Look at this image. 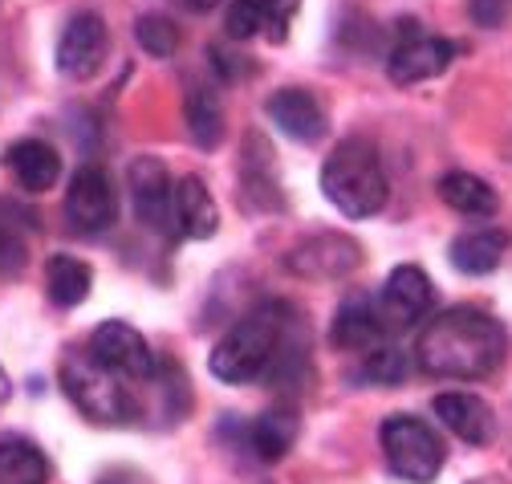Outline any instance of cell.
I'll list each match as a JSON object with an SVG mask.
<instances>
[{"instance_id":"6da1fadb","label":"cell","mask_w":512,"mask_h":484,"mask_svg":"<svg viewBox=\"0 0 512 484\" xmlns=\"http://www.w3.org/2000/svg\"><path fill=\"white\" fill-rule=\"evenodd\" d=\"M508 354V334L504 326L476 310V306H456L431 318L415 342L419 367L435 379H460L476 383L488 379Z\"/></svg>"},{"instance_id":"7a4b0ae2","label":"cell","mask_w":512,"mask_h":484,"mask_svg":"<svg viewBox=\"0 0 512 484\" xmlns=\"http://www.w3.org/2000/svg\"><path fill=\"white\" fill-rule=\"evenodd\" d=\"M322 192L350 220H366L382 212L391 188H387V171H382V159L370 139L354 135L330 151V159L322 163Z\"/></svg>"},{"instance_id":"3957f363","label":"cell","mask_w":512,"mask_h":484,"mask_svg":"<svg viewBox=\"0 0 512 484\" xmlns=\"http://www.w3.org/2000/svg\"><path fill=\"white\" fill-rule=\"evenodd\" d=\"M281 314L277 310H256L248 314L244 322H236L212 350L208 358V367L220 383H252V379H261L269 367H273V358L281 354Z\"/></svg>"},{"instance_id":"277c9868","label":"cell","mask_w":512,"mask_h":484,"mask_svg":"<svg viewBox=\"0 0 512 484\" xmlns=\"http://www.w3.org/2000/svg\"><path fill=\"white\" fill-rule=\"evenodd\" d=\"M382 456H387L391 472L407 484H431L443 472L447 448L439 440V432L431 428L427 419L403 411V415H387L382 419Z\"/></svg>"},{"instance_id":"5b68a950","label":"cell","mask_w":512,"mask_h":484,"mask_svg":"<svg viewBox=\"0 0 512 484\" xmlns=\"http://www.w3.org/2000/svg\"><path fill=\"white\" fill-rule=\"evenodd\" d=\"M61 383H66V395L82 407V415H90L94 423H126L139 411L135 395L122 387V379L114 371H106L102 362H94L90 350L66 358Z\"/></svg>"},{"instance_id":"8992f818","label":"cell","mask_w":512,"mask_h":484,"mask_svg":"<svg viewBox=\"0 0 512 484\" xmlns=\"http://www.w3.org/2000/svg\"><path fill=\"white\" fill-rule=\"evenodd\" d=\"M358 265H362V245L346 232L309 236L285 257V269L305 281H338V277H350Z\"/></svg>"},{"instance_id":"52a82bcc","label":"cell","mask_w":512,"mask_h":484,"mask_svg":"<svg viewBox=\"0 0 512 484\" xmlns=\"http://www.w3.org/2000/svg\"><path fill=\"white\" fill-rule=\"evenodd\" d=\"M86 350L94 354V362H102V367L114 371L118 379H131V383L155 379V354H151L147 338L126 322H102L90 334Z\"/></svg>"},{"instance_id":"ba28073f","label":"cell","mask_w":512,"mask_h":484,"mask_svg":"<svg viewBox=\"0 0 512 484\" xmlns=\"http://www.w3.org/2000/svg\"><path fill=\"white\" fill-rule=\"evenodd\" d=\"M452 62H456V45L452 41L431 37V33H415V25H407V33L399 37V45L391 49L387 78L395 86H415V82L439 78Z\"/></svg>"},{"instance_id":"9c48e42d","label":"cell","mask_w":512,"mask_h":484,"mask_svg":"<svg viewBox=\"0 0 512 484\" xmlns=\"http://www.w3.org/2000/svg\"><path fill=\"white\" fill-rule=\"evenodd\" d=\"M106 49H110L106 21L98 13H78L57 41V70L66 78H78V82L94 78L106 62Z\"/></svg>"},{"instance_id":"30bf717a","label":"cell","mask_w":512,"mask_h":484,"mask_svg":"<svg viewBox=\"0 0 512 484\" xmlns=\"http://www.w3.org/2000/svg\"><path fill=\"white\" fill-rule=\"evenodd\" d=\"M126 179H131V200H135L139 224H147L151 232H167L171 208H175V184H171V171L163 167V159H155V155L135 159Z\"/></svg>"},{"instance_id":"8fae6325","label":"cell","mask_w":512,"mask_h":484,"mask_svg":"<svg viewBox=\"0 0 512 484\" xmlns=\"http://www.w3.org/2000/svg\"><path fill=\"white\" fill-rule=\"evenodd\" d=\"M114 192H110V179L102 167H82L70 179V192H66V216L78 232H102L114 224Z\"/></svg>"},{"instance_id":"7c38bea8","label":"cell","mask_w":512,"mask_h":484,"mask_svg":"<svg viewBox=\"0 0 512 484\" xmlns=\"http://www.w3.org/2000/svg\"><path fill=\"white\" fill-rule=\"evenodd\" d=\"M435 419L452 436H460L464 444L484 448V444L496 440V415L472 391H443V395H435Z\"/></svg>"},{"instance_id":"4fadbf2b","label":"cell","mask_w":512,"mask_h":484,"mask_svg":"<svg viewBox=\"0 0 512 484\" xmlns=\"http://www.w3.org/2000/svg\"><path fill=\"white\" fill-rule=\"evenodd\" d=\"M265 110L273 118V127L281 135L297 139V143H317L326 135V110H322V102H317L309 90H301V86H285V90L269 94Z\"/></svg>"},{"instance_id":"5bb4252c","label":"cell","mask_w":512,"mask_h":484,"mask_svg":"<svg viewBox=\"0 0 512 484\" xmlns=\"http://www.w3.org/2000/svg\"><path fill=\"white\" fill-rule=\"evenodd\" d=\"M431 297H435L431 277L419 265H399L387 277V289H382V314H387L391 326L423 322L427 310H431Z\"/></svg>"},{"instance_id":"9a60e30c","label":"cell","mask_w":512,"mask_h":484,"mask_svg":"<svg viewBox=\"0 0 512 484\" xmlns=\"http://www.w3.org/2000/svg\"><path fill=\"white\" fill-rule=\"evenodd\" d=\"M382 330H387V314H382L370 297L354 293L342 301V310L334 318V342L342 350H374L382 342Z\"/></svg>"},{"instance_id":"2e32d148","label":"cell","mask_w":512,"mask_h":484,"mask_svg":"<svg viewBox=\"0 0 512 484\" xmlns=\"http://www.w3.org/2000/svg\"><path fill=\"white\" fill-rule=\"evenodd\" d=\"M175 220L183 228V236L191 240H212L220 228V208L208 192V184L200 175H183L175 184Z\"/></svg>"},{"instance_id":"e0dca14e","label":"cell","mask_w":512,"mask_h":484,"mask_svg":"<svg viewBox=\"0 0 512 484\" xmlns=\"http://www.w3.org/2000/svg\"><path fill=\"white\" fill-rule=\"evenodd\" d=\"M435 192H439V200L452 208V212L472 216V220H492L496 208H500L496 188L488 184V179L472 175V171H447V175L439 179V188H435Z\"/></svg>"},{"instance_id":"ac0fdd59","label":"cell","mask_w":512,"mask_h":484,"mask_svg":"<svg viewBox=\"0 0 512 484\" xmlns=\"http://www.w3.org/2000/svg\"><path fill=\"white\" fill-rule=\"evenodd\" d=\"M504 249H508V236L500 228H476V232L456 236L447 257H452V265L468 277H488L504 261Z\"/></svg>"},{"instance_id":"d6986e66","label":"cell","mask_w":512,"mask_h":484,"mask_svg":"<svg viewBox=\"0 0 512 484\" xmlns=\"http://www.w3.org/2000/svg\"><path fill=\"white\" fill-rule=\"evenodd\" d=\"M9 167L17 175V184L25 192H49L57 184V175H61V159L49 143L41 139H21L9 147Z\"/></svg>"},{"instance_id":"ffe728a7","label":"cell","mask_w":512,"mask_h":484,"mask_svg":"<svg viewBox=\"0 0 512 484\" xmlns=\"http://www.w3.org/2000/svg\"><path fill=\"white\" fill-rule=\"evenodd\" d=\"M90 285H94V273H90V265L86 261H78V257H66V253H57V257H49V265H45V289H49V297L57 301V306H82V301L90 297Z\"/></svg>"},{"instance_id":"44dd1931","label":"cell","mask_w":512,"mask_h":484,"mask_svg":"<svg viewBox=\"0 0 512 484\" xmlns=\"http://www.w3.org/2000/svg\"><path fill=\"white\" fill-rule=\"evenodd\" d=\"M248 440H252V452L261 456V460H281L289 448H293V440H297V415L289 411V407H273V411H265L261 419L252 423V432H248Z\"/></svg>"},{"instance_id":"7402d4cb","label":"cell","mask_w":512,"mask_h":484,"mask_svg":"<svg viewBox=\"0 0 512 484\" xmlns=\"http://www.w3.org/2000/svg\"><path fill=\"white\" fill-rule=\"evenodd\" d=\"M45 456L25 436H0V484H45Z\"/></svg>"},{"instance_id":"603a6c76","label":"cell","mask_w":512,"mask_h":484,"mask_svg":"<svg viewBox=\"0 0 512 484\" xmlns=\"http://www.w3.org/2000/svg\"><path fill=\"white\" fill-rule=\"evenodd\" d=\"M183 114H187V131L196 139V147L204 151H216L220 139H224V114H220V98L212 90H187V102H183Z\"/></svg>"},{"instance_id":"cb8c5ba5","label":"cell","mask_w":512,"mask_h":484,"mask_svg":"<svg viewBox=\"0 0 512 484\" xmlns=\"http://www.w3.org/2000/svg\"><path fill=\"white\" fill-rule=\"evenodd\" d=\"M135 41H139L151 57H171V53L179 49V29H175L171 17L147 13V17H139V25H135Z\"/></svg>"},{"instance_id":"d4e9b609","label":"cell","mask_w":512,"mask_h":484,"mask_svg":"<svg viewBox=\"0 0 512 484\" xmlns=\"http://www.w3.org/2000/svg\"><path fill=\"white\" fill-rule=\"evenodd\" d=\"M407 367H411V362H407L403 350L378 346V350H370L366 362H362V379H366V383H378V387H391V383L407 379Z\"/></svg>"},{"instance_id":"484cf974","label":"cell","mask_w":512,"mask_h":484,"mask_svg":"<svg viewBox=\"0 0 512 484\" xmlns=\"http://www.w3.org/2000/svg\"><path fill=\"white\" fill-rule=\"evenodd\" d=\"M224 29H228V37H236V41H248V37H256V33H265L261 5H256V0H232L228 17H224Z\"/></svg>"},{"instance_id":"4316f807","label":"cell","mask_w":512,"mask_h":484,"mask_svg":"<svg viewBox=\"0 0 512 484\" xmlns=\"http://www.w3.org/2000/svg\"><path fill=\"white\" fill-rule=\"evenodd\" d=\"M256 5H261V17H265V33L273 41H285V29L301 9V0H256Z\"/></svg>"},{"instance_id":"83f0119b","label":"cell","mask_w":512,"mask_h":484,"mask_svg":"<svg viewBox=\"0 0 512 484\" xmlns=\"http://www.w3.org/2000/svg\"><path fill=\"white\" fill-rule=\"evenodd\" d=\"M21 265H25V245L9 228H0V273H17Z\"/></svg>"},{"instance_id":"f1b7e54d","label":"cell","mask_w":512,"mask_h":484,"mask_svg":"<svg viewBox=\"0 0 512 484\" xmlns=\"http://www.w3.org/2000/svg\"><path fill=\"white\" fill-rule=\"evenodd\" d=\"M508 13V0H472V21L484 29H496Z\"/></svg>"},{"instance_id":"f546056e","label":"cell","mask_w":512,"mask_h":484,"mask_svg":"<svg viewBox=\"0 0 512 484\" xmlns=\"http://www.w3.org/2000/svg\"><path fill=\"white\" fill-rule=\"evenodd\" d=\"M179 5H187V9H212L216 0H179Z\"/></svg>"}]
</instances>
